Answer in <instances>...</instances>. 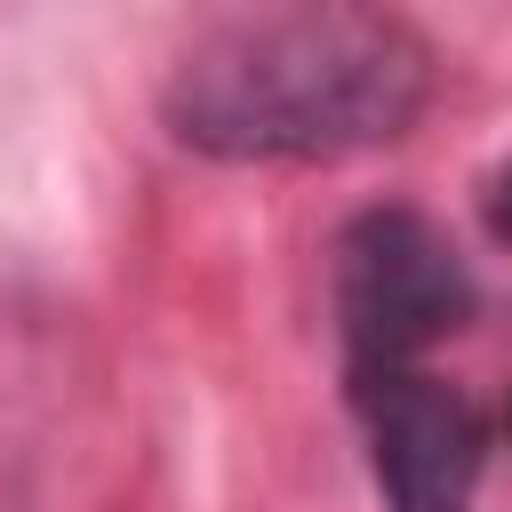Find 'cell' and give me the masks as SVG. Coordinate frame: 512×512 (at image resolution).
<instances>
[{
	"label": "cell",
	"mask_w": 512,
	"mask_h": 512,
	"mask_svg": "<svg viewBox=\"0 0 512 512\" xmlns=\"http://www.w3.org/2000/svg\"><path fill=\"white\" fill-rule=\"evenodd\" d=\"M352 408L368 424V464L384 512H464L488 472V416L432 368H368L352 376Z\"/></svg>",
	"instance_id": "cell-3"
},
{
	"label": "cell",
	"mask_w": 512,
	"mask_h": 512,
	"mask_svg": "<svg viewBox=\"0 0 512 512\" xmlns=\"http://www.w3.org/2000/svg\"><path fill=\"white\" fill-rule=\"evenodd\" d=\"M488 232L496 240H512V160L496 168V184H488Z\"/></svg>",
	"instance_id": "cell-4"
},
{
	"label": "cell",
	"mask_w": 512,
	"mask_h": 512,
	"mask_svg": "<svg viewBox=\"0 0 512 512\" xmlns=\"http://www.w3.org/2000/svg\"><path fill=\"white\" fill-rule=\"evenodd\" d=\"M328 256H336L328 304H336V336H344V376L408 368L416 352H432L448 328L472 320L480 288H472L456 240L424 208H360Z\"/></svg>",
	"instance_id": "cell-2"
},
{
	"label": "cell",
	"mask_w": 512,
	"mask_h": 512,
	"mask_svg": "<svg viewBox=\"0 0 512 512\" xmlns=\"http://www.w3.org/2000/svg\"><path fill=\"white\" fill-rule=\"evenodd\" d=\"M432 48L384 0H272L216 24L168 80L176 144L208 160H344L416 128Z\"/></svg>",
	"instance_id": "cell-1"
}]
</instances>
